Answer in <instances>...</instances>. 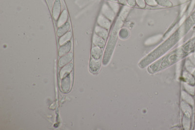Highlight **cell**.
I'll return each mask as SVG.
<instances>
[{
  "label": "cell",
  "instance_id": "obj_1",
  "mask_svg": "<svg viewBox=\"0 0 195 130\" xmlns=\"http://www.w3.org/2000/svg\"><path fill=\"white\" fill-rule=\"evenodd\" d=\"M61 2L60 0H55L52 8V16L54 20L57 21L61 14Z\"/></svg>",
  "mask_w": 195,
  "mask_h": 130
},
{
  "label": "cell",
  "instance_id": "obj_2",
  "mask_svg": "<svg viewBox=\"0 0 195 130\" xmlns=\"http://www.w3.org/2000/svg\"><path fill=\"white\" fill-rule=\"evenodd\" d=\"M71 83V78L70 74L68 75L63 79L61 83V88L63 92L64 93H67L69 92L70 90Z\"/></svg>",
  "mask_w": 195,
  "mask_h": 130
},
{
  "label": "cell",
  "instance_id": "obj_3",
  "mask_svg": "<svg viewBox=\"0 0 195 130\" xmlns=\"http://www.w3.org/2000/svg\"><path fill=\"white\" fill-rule=\"evenodd\" d=\"M73 57V54L72 52H69L66 55L62 56L59 63V65L60 67H62L67 63L70 62V61L72 59Z\"/></svg>",
  "mask_w": 195,
  "mask_h": 130
},
{
  "label": "cell",
  "instance_id": "obj_4",
  "mask_svg": "<svg viewBox=\"0 0 195 130\" xmlns=\"http://www.w3.org/2000/svg\"><path fill=\"white\" fill-rule=\"evenodd\" d=\"M68 18V14L67 11L66 9H64L61 13L58 20L57 23L58 26L60 27L64 25L66 22H67Z\"/></svg>",
  "mask_w": 195,
  "mask_h": 130
},
{
  "label": "cell",
  "instance_id": "obj_5",
  "mask_svg": "<svg viewBox=\"0 0 195 130\" xmlns=\"http://www.w3.org/2000/svg\"><path fill=\"white\" fill-rule=\"evenodd\" d=\"M71 43L70 41L62 45L59 50V56H63L68 53L71 48Z\"/></svg>",
  "mask_w": 195,
  "mask_h": 130
},
{
  "label": "cell",
  "instance_id": "obj_6",
  "mask_svg": "<svg viewBox=\"0 0 195 130\" xmlns=\"http://www.w3.org/2000/svg\"><path fill=\"white\" fill-rule=\"evenodd\" d=\"M73 68V64L72 63H70L69 64L64 66L60 72V77L61 78H63L68 75H69L71 71L72 70Z\"/></svg>",
  "mask_w": 195,
  "mask_h": 130
},
{
  "label": "cell",
  "instance_id": "obj_7",
  "mask_svg": "<svg viewBox=\"0 0 195 130\" xmlns=\"http://www.w3.org/2000/svg\"><path fill=\"white\" fill-rule=\"evenodd\" d=\"M70 23L68 22H66L64 25L62 26L59 27L57 31L58 36L62 37L64 34H66L70 29Z\"/></svg>",
  "mask_w": 195,
  "mask_h": 130
},
{
  "label": "cell",
  "instance_id": "obj_8",
  "mask_svg": "<svg viewBox=\"0 0 195 130\" xmlns=\"http://www.w3.org/2000/svg\"><path fill=\"white\" fill-rule=\"evenodd\" d=\"M72 38V33L71 32H68L64 34L63 36H62V37L59 40V44L61 45H63L65 43H67V42L70 41V39Z\"/></svg>",
  "mask_w": 195,
  "mask_h": 130
},
{
  "label": "cell",
  "instance_id": "obj_9",
  "mask_svg": "<svg viewBox=\"0 0 195 130\" xmlns=\"http://www.w3.org/2000/svg\"><path fill=\"white\" fill-rule=\"evenodd\" d=\"M102 56V50L98 47H94L92 50V56L94 59H99Z\"/></svg>",
  "mask_w": 195,
  "mask_h": 130
},
{
  "label": "cell",
  "instance_id": "obj_10",
  "mask_svg": "<svg viewBox=\"0 0 195 130\" xmlns=\"http://www.w3.org/2000/svg\"><path fill=\"white\" fill-rule=\"evenodd\" d=\"M100 66V62H96V60H92L91 59V62H90V69H91V71H93V72H95V71H97V70H98Z\"/></svg>",
  "mask_w": 195,
  "mask_h": 130
},
{
  "label": "cell",
  "instance_id": "obj_11",
  "mask_svg": "<svg viewBox=\"0 0 195 130\" xmlns=\"http://www.w3.org/2000/svg\"><path fill=\"white\" fill-rule=\"evenodd\" d=\"M94 43L95 45H98L99 47H102L104 46V43L101 40V39L99 38L98 37H97V36L95 35L94 37Z\"/></svg>",
  "mask_w": 195,
  "mask_h": 130
}]
</instances>
